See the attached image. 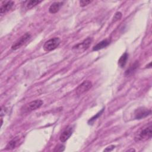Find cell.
Here are the masks:
<instances>
[{"label":"cell","instance_id":"1","mask_svg":"<svg viewBox=\"0 0 152 152\" xmlns=\"http://www.w3.org/2000/svg\"><path fill=\"white\" fill-rule=\"evenodd\" d=\"M151 124H150L148 125H146L143 128H141L135 134L134 140L135 141H144L150 140L152 135Z\"/></svg>","mask_w":152,"mask_h":152},{"label":"cell","instance_id":"2","mask_svg":"<svg viewBox=\"0 0 152 152\" xmlns=\"http://www.w3.org/2000/svg\"><path fill=\"white\" fill-rule=\"evenodd\" d=\"M61 43V39L59 37H53L46 41L43 48L46 52L52 51L57 48Z\"/></svg>","mask_w":152,"mask_h":152},{"label":"cell","instance_id":"3","mask_svg":"<svg viewBox=\"0 0 152 152\" xmlns=\"http://www.w3.org/2000/svg\"><path fill=\"white\" fill-rule=\"evenodd\" d=\"M31 38V34L29 33H26L21 36L11 46L12 50H17L20 48L25 43H26Z\"/></svg>","mask_w":152,"mask_h":152},{"label":"cell","instance_id":"4","mask_svg":"<svg viewBox=\"0 0 152 152\" xmlns=\"http://www.w3.org/2000/svg\"><path fill=\"white\" fill-rule=\"evenodd\" d=\"M43 102L42 100H35L24 106V109L23 110H24V112H29L39 108L43 104Z\"/></svg>","mask_w":152,"mask_h":152},{"label":"cell","instance_id":"5","mask_svg":"<svg viewBox=\"0 0 152 152\" xmlns=\"http://www.w3.org/2000/svg\"><path fill=\"white\" fill-rule=\"evenodd\" d=\"M151 113V111L150 109H148L144 107H140L135 110V118L136 119H141L150 115Z\"/></svg>","mask_w":152,"mask_h":152},{"label":"cell","instance_id":"6","mask_svg":"<svg viewBox=\"0 0 152 152\" xmlns=\"http://www.w3.org/2000/svg\"><path fill=\"white\" fill-rule=\"evenodd\" d=\"M92 87V83L88 80L84 81L81 84H80L76 88V94L77 95H81L88 91Z\"/></svg>","mask_w":152,"mask_h":152},{"label":"cell","instance_id":"7","mask_svg":"<svg viewBox=\"0 0 152 152\" xmlns=\"http://www.w3.org/2000/svg\"><path fill=\"white\" fill-rule=\"evenodd\" d=\"M73 132V128L72 126H67L64 131L61 133L59 137V140L62 142H65L71 136Z\"/></svg>","mask_w":152,"mask_h":152},{"label":"cell","instance_id":"8","mask_svg":"<svg viewBox=\"0 0 152 152\" xmlns=\"http://www.w3.org/2000/svg\"><path fill=\"white\" fill-rule=\"evenodd\" d=\"M92 41H93L92 38L88 37L86 39H85L81 43L76 45L75 46H74L73 48L74 49H83V50L87 49L90 46V45H91Z\"/></svg>","mask_w":152,"mask_h":152},{"label":"cell","instance_id":"9","mask_svg":"<svg viewBox=\"0 0 152 152\" xmlns=\"http://www.w3.org/2000/svg\"><path fill=\"white\" fill-rule=\"evenodd\" d=\"M14 4V2L11 1H8L5 2L4 4H2L0 8L1 14H2L5 13V12L9 11L13 7Z\"/></svg>","mask_w":152,"mask_h":152},{"label":"cell","instance_id":"10","mask_svg":"<svg viewBox=\"0 0 152 152\" xmlns=\"http://www.w3.org/2000/svg\"><path fill=\"white\" fill-rule=\"evenodd\" d=\"M110 43V40L109 39H105L103 40L100 42H99L97 44H96L93 48V50L97 51L100 49H102L104 48H106L107 46Z\"/></svg>","mask_w":152,"mask_h":152},{"label":"cell","instance_id":"11","mask_svg":"<svg viewBox=\"0 0 152 152\" xmlns=\"http://www.w3.org/2000/svg\"><path fill=\"white\" fill-rule=\"evenodd\" d=\"M63 2H55L51 4L49 8V11L51 14H55L57 12L62 6Z\"/></svg>","mask_w":152,"mask_h":152},{"label":"cell","instance_id":"12","mask_svg":"<svg viewBox=\"0 0 152 152\" xmlns=\"http://www.w3.org/2000/svg\"><path fill=\"white\" fill-rule=\"evenodd\" d=\"M20 141V138L17 137L14 138L12 140H11L7 145L6 146V149L7 150H12L14 149V148H15L17 147V145H18V143Z\"/></svg>","mask_w":152,"mask_h":152},{"label":"cell","instance_id":"13","mask_svg":"<svg viewBox=\"0 0 152 152\" xmlns=\"http://www.w3.org/2000/svg\"><path fill=\"white\" fill-rule=\"evenodd\" d=\"M128 55L126 52H125V53H124L119 59L118 60V65L121 68H123L124 66H125L126 61L128 60Z\"/></svg>","mask_w":152,"mask_h":152},{"label":"cell","instance_id":"14","mask_svg":"<svg viewBox=\"0 0 152 152\" xmlns=\"http://www.w3.org/2000/svg\"><path fill=\"white\" fill-rule=\"evenodd\" d=\"M138 67V62H137V61L134 63L131 66H129V68H128L126 69V71H125V75H129L130 74H131Z\"/></svg>","mask_w":152,"mask_h":152},{"label":"cell","instance_id":"15","mask_svg":"<svg viewBox=\"0 0 152 152\" xmlns=\"http://www.w3.org/2000/svg\"><path fill=\"white\" fill-rule=\"evenodd\" d=\"M40 2H42L41 1H30L28 2L27 4L26 5V7L27 9L29 10V9H31L33 7H35L36 5H38Z\"/></svg>","mask_w":152,"mask_h":152},{"label":"cell","instance_id":"16","mask_svg":"<svg viewBox=\"0 0 152 152\" xmlns=\"http://www.w3.org/2000/svg\"><path fill=\"white\" fill-rule=\"evenodd\" d=\"M103 110H104V109H102L100 112H99L97 114H96V115H94V116H93L90 119H89L88 120V123L90 124V123H91V122H93L94 120H96L99 116H100L101 115V114L103 113Z\"/></svg>","mask_w":152,"mask_h":152},{"label":"cell","instance_id":"17","mask_svg":"<svg viewBox=\"0 0 152 152\" xmlns=\"http://www.w3.org/2000/svg\"><path fill=\"white\" fill-rule=\"evenodd\" d=\"M122 13L121 12H116L113 17V22H116L119 20L122 17Z\"/></svg>","mask_w":152,"mask_h":152},{"label":"cell","instance_id":"18","mask_svg":"<svg viewBox=\"0 0 152 152\" xmlns=\"http://www.w3.org/2000/svg\"><path fill=\"white\" fill-rule=\"evenodd\" d=\"M91 2V1H85V0H82V1H80V6L83 7H85L86 5H87L88 4H90Z\"/></svg>","mask_w":152,"mask_h":152},{"label":"cell","instance_id":"19","mask_svg":"<svg viewBox=\"0 0 152 152\" xmlns=\"http://www.w3.org/2000/svg\"><path fill=\"white\" fill-rule=\"evenodd\" d=\"M64 145H58L56 147V149L54 150V151H63L64 150Z\"/></svg>","mask_w":152,"mask_h":152},{"label":"cell","instance_id":"20","mask_svg":"<svg viewBox=\"0 0 152 152\" xmlns=\"http://www.w3.org/2000/svg\"><path fill=\"white\" fill-rule=\"evenodd\" d=\"M115 145H109V146L107 147L104 150V151H110L113 150L115 148Z\"/></svg>","mask_w":152,"mask_h":152},{"label":"cell","instance_id":"21","mask_svg":"<svg viewBox=\"0 0 152 152\" xmlns=\"http://www.w3.org/2000/svg\"><path fill=\"white\" fill-rule=\"evenodd\" d=\"M135 151L134 149H133V148H132V149H129V150H127V151Z\"/></svg>","mask_w":152,"mask_h":152},{"label":"cell","instance_id":"22","mask_svg":"<svg viewBox=\"0 0 152 152\" xmlns=\"http://www.w3.org/2000/svg\"><path fill=\"white\" fill-rule=\"evenodd\" d=\"M151 63H150L148 66L147 65V68H151Z\"/></svg>","mask_w":152,"mask_h":152}]
</instances>
